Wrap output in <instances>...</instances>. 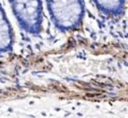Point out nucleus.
<instances>
[{
	"mask_svg": "<svg viewBox=\"0 0 128 118\" xmlns=\"http://www.w3.org/2000/svg\"><path fill=\"white\" fill-rule=\"evenodd\" d=\"M18 25L30 35H38L42 29V0H8Z\"/></svg>",
	"mask_w": 128,
	"mask_h": 118,
	"instance_id": "2",
	"label": "nucleus"
},
{
	"mask_svg": "<svg viewBox=\"0 0 128 118\" xmlns=\"http://www.w3.org/2000/svg\"><path fill=\"white\" fill-rule=\"evenodd\" d=\"M15 43V35L10 21L0 3V55L12 52Z\"/></svg>",
	"mask_w": 128,
	"mask_h": 118,
	"instance_id": "3",
	"label": "nucleus"
},
{
	"mask_svg": "<svg viewBox=\"0 0 128 118\" xmlns=\"http://www.w3.org/2000/svg\"><path fill=\"white\" fill-rule=\"evenodd\" d=\"M49 18L61 33L79 30L85 17L84 0H46Z\"/></svg>",
	"mask_w": 128,
	"mask_h": 118,
	"instance_id": "1",
	"label": "nucleus"
},
{
	"mask_svg": "<svg viewBox=\"0 0 128 118\" xmlns=\"http://www.w3.org/2000/svg\"><path fill=\"white\" fill-rule=\"evenodd\" d=\"M96 9L106 17H120L125 9L126 0H93Z\"/></svg>",
	"mask_w": 128,
	"mask_h": 118,
	"instance_id": "4",
	"label": "nucleus"
}]
</instances>
